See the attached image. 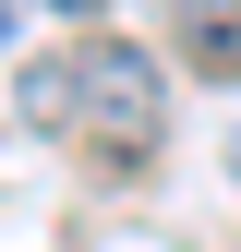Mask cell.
<instances>
[{
	"label": "cell",
	"mask_w": 241,
	"mask_h": 252,
	"mask_svg": "<svg viewBox=\"0 0 241 252\" xmlns=\"http://www.w3.org/2000/svg\"><path fill=\"white\" fill-rule=\"evenodd\" d=\"M73 96H84V120L109 132V156H145L157 120H169V84H157V60H145L133 36H84V48H73Z\"/></svg>",
	"instance_id": "6da1fadb"
},
{
	"label": "cell",
	"mask_w": 241,
	"mask_h": 252,
	"mask_svg": "<svg viewBox=\"0 0 241 252\" xmlns=\"http://www.w3.org/2000/svg\"><path fill=\"white\" fill-rule=\"evenodd\" d=\"M181 48L205 84H241V0H181Z\"/></svg>",
	"instance_id": "7a4b0ae2"
},
{
	"label": "cell",
	"mask_w": 241,
	"mask_h": 252,
	"mask_svg": "<svg viewBox=\"0 0 241 252\" xmlns=\"http://www.w3.org/2000/svg\"><path fill=\"white\" fill-rule=\"evenodd\" d=\"M73 108H84V96H73V60H48V72H24V120H37V132H60Z\"/></svg>",
	"instance_id": "3957f363"
},
{
	"label": "cell",
	"mask_w": 241,
	"mask_h": 252,
	"mask_svg": "<svg viewBox=\"0 0 241 252\" xmlns=\"http://www.w3.org/2000/svg\"><path fill=\"white\" fill-rule=\"evenodd\" d=\"M48 12H97V0H48Z\"/></svg>",
	"instance_id": "277c9868"
}]
</instances>
